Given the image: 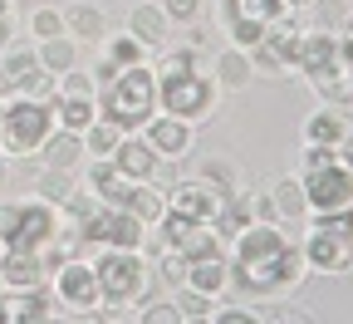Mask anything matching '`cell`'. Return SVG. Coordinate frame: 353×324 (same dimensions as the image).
<instances>
[{
	"mask_svg": "<svg viewBox=\"0 0 353 324\" xmlns=\"http://www.w3.org/2000/svg\"><path fill=\"white\" fill-rule=\"evenodd\" d=\"M221 202H226V192H216L206 177H201V182H182V187L172 192V211H182V216H192V221H206V226L216 221Z\"/></svg>",
	"mask_w": 353,
	"mask_h": 324,
	"instance_id": "4fadbf2b",
	"label": "cell"
},
{
	"mask_svg": "<svg viewBox=\"0 0 353 324\" xmlns=\"http://www.w3.org/2000/svg\"><path fill=\"white\" fill-rule=\"evenodd\" d=\"M128 30H132V39L138 44H157L162 35H167V15L157 10V6H138L128 15Z\"/></svg>",
	"mask_w": 353,
	"mask_h": 324,
	"instance_id": "603a6c76",
	"label": "cell"
},
{
	"mask_svg": "<svg viewBox=\"0 0 353 324\" xmlns=\"http://www.w3.org/2000/svg\"><path fill=\"white\" fill-rule=\"evenodd\" d=\"M123 211H132V216H138L143 226H152V221H162V197L157 192H148V187H132V182H128V192H123V202H118Z\"/></svg>",
	"mask_w": 353,
	"mask_h": 324,
	"instance_id": "7402d4cb",
	"label": "cell"
},
{
	"mask_svg": "<svg viewBox=\"0 0 353 324\" xmlns=\"http://www.w3.org/2000/svg\"><path fill=\"white\" fill-rule=\"evenodd\" d=\"M348 202H353V167L348 162H329V167L304 172V207L334 211V207H348Z\"/></svg>",
	"mask_w": 353,
	"mask_h": 324,
	"instance_id": "ba28073f",
	"label": "cell"
},
{
	"mask_svg": "<svg viewBox=\"0 0 353 324\" xmlns=\"http://www.w3.org/2000/svg\"><path fill=\"white\" fill-rule=\"evenodd\" d=\"M143 319L148 324H176L182 314H176V305H152V309H143Z\"/></svg>",
	"mask_w": 353,
	"mask_h": 324,
	"instance_id": "60d3db41",
	"label": "cell"
},
{
	"mask_svg": "<svg viewBox=\"0 0 353 324\" xmlns=\"http://www.w3.org/2000/svg\"><path fill=\"white\" fill-rule=\"evenodd\" d=\"M275 211H280V221L304 216V187H299L294 177H280V182H275Z\"/></svg>",
	"mask_w": 353,
	"mask_h": 324,
	"instance_id": "83f0119b",
	"label": "cell"
},
{
	"mask_svg": "<svg viewBox=\"0 0 353 324\" xmlns=\"http://www.w3.org/2000/svg\"><path fill=\"white\" fill-rule=\"evenodd\" d=\"M59 300H64V305H99V280H94V265L64 260V265H59Z\"/></svg>",
	"mask_w": 353,
	"mask_h": 324,
	"instance_id": "2e32d148",
	"label": "cell"
},
{
	"mask_svg": "<svg viewBox=\"0 0 353 324\" xmlns=\"http://www.w3.org/2000/svg\"><path fill=\"white\" fill-rule=\"evenodd\" d=\"M138 59H143V44H138V39H132V35L113 44V64H138Z\"/></svg>",
	"mask_w": 353,
	"mask_h": 324,
	"instance_id": "f35d334b",
	"label": "cell"
},
{
	"mask_svg": "<svg viewBox=\"0 0 353 324\" xmlns=\"http://www.w3.org/2000/svg\"><path fill=\"white\" fill-rule=\"evenodd\" d=\"M285 10H290L285 0H221V15H226L236 44H245V50H250V44H255L265 30H270Z\"/></svg>",
	"mask_w": 353,
	"mask_h": 324,
	"instance_id": "52a82bcc",
	"label": "cell"
},
{
	"mask_svg": "<svg viewBox=\"0 0 353 324\" xmlns=\"http://www.w3.org/2000/svg\"><path fill=\"white\" fill-rule=\"evenodd\" d=\"M15 221H20V202H10V207H0V241H10V231H15Z\"/></svg>",
	"mask_w": 353,
	"mask_h": 324,
	"instance_id": "b9f144b4",
	"label": "cell"
},
{
	"mask_svg": "<svg viewBox=\"0 0 353 324\" xmlns=\"http://www.w3.org/2000/svg\"><path fill=\"white\" fill-rule=\"evenodd\" d=\"M54 108V118L64 123V128H88L94 123V104H88L83 94H69V99H59V104H50Z\"/></svg>",
	"mask_w": 353,
	"mask_h": 324,
	"instance_id": "f1b7e54d",
	"label": "cell"
},
{
	"mask_svg": "<svg viewBox=\"0 0 353 324\" xmlns=\"http://www.w3.org/2000/svg\"><path fill=\"white\" fill-rule=\"evenodd\" d=\"M113 182H118V167L113 162H94V172H88V187H94V192H103V187H113Z\"/></svg>",
	"mask_w": 353,
	"mask_h": 324,
	"instance_id": "74e56055",
	"label": "cell"
},
{
	"mask_svg": "<svg viewBox=\"0 0 353 324\" xmlns=\"http://www.w3.org/2000/svg\"><path fill=\"white\" fill-rule=\"evenodd\" d=\"M343 162H348V167H353V133H348V137H343Z\"/></svg>",
	"mask_w": 353,
	"mask_h": 324,
	"instance_id": "c3c4849f",
	"label": "cell"
},
{
	"mask_svg": "<svg viewBox=\"0 0 353 324\" xmlns=\"http://www.w3.org/2000/svg\"><path fill=\"white\" fill-rule=\"evenodd\" d=\"M201 177H206V182H221V192H226V197H231V192H241V177H236V167H231V162H206V167H201Z\"/></svg>",
	"mask_w": 353,
	"mask_h": 324,
	"instance_id": "e575fe53",
	"label": "cell"
},
{
	"mask_svg": "<svg viewBox=\"0 0 353 324\" xmlns=\"http://www.w3.org/2000/svg\"><path fill=\"white\" fill-rule=\"evenodd\" d=\"M176 314L182 319H211V300L192 285V290H176Z\"/></svg>",
	"mask_w": 353,
	"mask_h": 324,
	"instance_id": "d6a6232c",
	"label": "cell"
},
{
	"mask_svg": "<svg viewBox=\"0 0 353 324\" xmlns=\"http://www.w3.org/2000/svg\"><path fill=\"white\" fill-rule=\"evenodd\" d=\"M148 148H152V153H167V158H182V153L192 148L187 118H152V123H148Z\"/></svg>",
	"mask_w": 353,
	"mask_h": 324,
	"instance_id": "e0dca14e",
	"label": "cell"
},
{
	"mask_svg": "<svg viewBox=\"0 0 353 324\" xmlns=\"http://www.w3.org/2000/svg\"><path fill=\"white\" fill-rule=\"evenodd\" d=\"M196 55L192 50H176L162 59V84H157V99L162 108H172V118H201L211 113V79H201L196 69Z\"/></svg>",
	"mask_w": 353,
	"mask_h": 324,
	"instance_id": "7a4b0ae2",
	"label": "cell"
},
{
	"mask_svg": "<svg viewBox=\"0 0 353 324\" xmlns=\"http://www.w3.org/2000/svg\"><path fill=\"white\" fill-rule=\"evenodd\" d=\"M339 64H353V35H348V39L339 44Z\"/></svg>",
	"mask_w": 353,
	"mask_h": 324,
	"instance_id": "7dc6e473",
	"label": "cell"
},
{
	"mask_svg": "<svg viewBox=\"0 0 353 324\" xmlns=\"http://www.w3.org/2000/svg\"><path fill=\"white\" fill-rule=\"evenodd\" d=\"M30 25H34V35H39V39H50V35H59V30H64V15H59V10H34V20H30Z\"/></svg>",
	"mask_w": 353,
	"mask_h": 324,
	"instance_id": "8d00e7d4",
	"label": "cell"
},
{
	"mask_svg": "<svg viewBox=\"0 0 353 324\" xmlns=\"http://www.w3.org/2000/svg\"><path fill=\"white\" fill-rule=\"evenodd\" d=\"M10 39V15H6V0H0V44Z\"/></svg>",
	"mask_w": 353,
	"mask_h": 324,
	"instance_id": "bcb514c9",
	"label": "cell"
},
{
	"mask_svg": "<svg viewBox=\"0 0 353 324\" xmlns=\"http://www.w3.org/2000/svg\"><path fill=\"white\" fill-rule=\"evenodd\" d=\"M118 143H123V128H118V123H108V118H103V123H88V148H94L99 158L113 153Z\"/></svg>",
	"mask_w": 353,
	"mask_h": 324,
	"instance_id": "1f68e13d",
	"label": "cell"
},
{
	"mask_svg": "<svg viewBox=\"0 0 353 324\" xmlns=\"http://www.w3.org/2000/svg\"><path fill=\"white\" fill-rule=\"evenodd\" d=\"M304 270H309L304 251L294 241H285L280 226L250 221L241 231V246H236V285L245 295H280V290L299 285Z\"/></svg>",
	"mask_w": 353,
	"mask_h": 324,
	"instance_id": "6da1fadb",
	"label": "cell"
},
{
	"mask_svg": "<svg viewBox=\"0 0 353 324\" xmlns=\"http://www.w3.org/2000/svg\"><path fill=\"white\" fill-rule=\"evenodd\" d=\"M162 280H167V285H182V280H187V256L172 251V246H167V256H162Z\"/></svg>",
	"mask_w": 353,
	"mask_h": 324,
	"instance_id": "d590c367",
	"label": "cell"
},
{
	"mask_svg": "<svg viewBox=\"0 0 353 324\" xmlns=\"http://www.w3.org/2000/svg\"><path fill=\"white\" fill-rule=\"evenodd\" d=\"M44 162H50V167H74L79 162V153H83V143H79V137H74V128H50V137H44Z\"/></svg>",
	"mask_w": 353,
	"mask_h": 324,
	"instance_id": "44dd1931",
	"label": "cell"
},
{
	"mask_svg": "<svg viewBox=\"0 0 353 324\" xmlns=\"http://www.w3.org/2000/svg\"><path fill=\"white\" fill-rule=\"evenodd\" d=\"M290 69H304L309 79L339 69V39H334V35H324V30H319V35L294 39V50H290Z\"/></svg>",
	"mask_w": 353,
	"mask_h": 324,
	"instance_id": "7c38bea8",
	"label": "cell"
},
{
	"mask_svg": "<svg viewBox=\"0 0 353 324\" xmlns=\"http://www.w3.org/2000/svg\"><path fill=\"white\" fill-rule=\"evenodd\" d=\"M50 128H54V108H50V99H25L20 94V104H10L6 108V143H10V153H34L44 137H50Z\"/></svg>",
	"mask_w": 353,
	"mask_h": 324,
	"instance_id": "5b68a950",
	"label": "cell"
},
{
	"mask_svg": "<svg viewBox=\"0 0 353 324\" xmlns=\"http://www.w3.org/2000/svg\"><path fill=\"white\" fill-rule=\"evenodd\" d=\"M79 231H83V241L88 246H123V251H138L143 246V221L132 216V211H123V207H94L83 221H79Z\"/></svg>",
	"mask_w": 353,
	"mask_h": 324,
	"instance_id": "8992f818",
	"label": "cell"
},
{
	"mask_svg": "<svg viewBox=\"0 0 353 324\" xmlns=\"http://www.w3.org/2000/svg\"><path fill=\"white\" fill-rule=\"evenodd\" d=\"M0 94H25V99H44L50 94V69L39 64V55L15 50L0 64Z\"/></svg>",
	"mask_w": 353,
	"mask_h": 324,
	"instance_id": "30bf717a",
	"label": "cell"
},
{
	"mask_svg": "<svg viewBox=\"0 0 353 324\" xmlns=\"http://www.w3.org/2000/svg\"><path fill=\"white\" fill-rule=\"evenodd\" d=\"M44 241H54V211H50V202L20 207V221H15V231H10L6 246H30V251H39Z\"/></svg>",
	"mask_w": 353,
	"mask_h": 324,
	"instance_id": "5bb4252c",
	"label": "cell"
},
{
	"mask_svg": "<svg viewBox=\"0 0 353 324\" xmlns=\"http://www.w3.org/2000/svg\"><path fill=\"white\" fill-rule=\"evenodd\" d=\"M304 260L314 265V270L343 275V270H353V241L348 236H334V231H324V226H314V231H309V241H304Z\"/></svg>",
	"mask_w": 353,
	"mask_h": 324,
	"instance_id": "8fae6325",
	"label": "cell"
},
{
	"mask_svg": "<svg viewBox=\"0 0 353 324\" xmlns=\"http://www.w3.org/2000/svg\"><path fill=\"white\" fill-rule=\"evenodd\" d=\"M0 148H6V108H0Z\"/></svg>",
	"mask_w": 353,
	"mask_h": 324,
	"instance_id": "681fc988",
	"label": "cell"
},
{
	"mask_svg": "<svg viewBox=\"0 0 353 324\" xmlns=\"http://www.w3.org/2000/svg\"><path fill=\"white\" fill-rule=\"evenodd\" d=\"M285 6H294V10H299V6H314V0H285Z\"/></svg>",
	"mask_w": 353,
	"mask_h": 324,
	"instance_id": "f907efd6",
	"label": "cell"
},
{
	"mask_svg": "<svg viewBox=\"0 0 353 324\" xmlns=\"http://www.w3.org/2000/svg\"><path fill=\"white\" fill-rule=\"evenodd\" d=\"M314 88H319V99L329 104V108H348L353 104V79H343L339 69H329V74H314Z\"/></svg>",
	"mask_w": 353,
	"mask_h": 324,
	"instance_id": "cb8c5ba5",
	"label": "cell"
},
{
	"mask_svg": "<svg viewBox=\"0 0 353 324\" xmlns=\"http://www.w3.org/2000/svg\"><path fill=\"white\" fill-rule=\"evenodd\" d=\"M94 280H99V300L103 305H132L148 290V270H143V260L132 251L103 246V260L94 265Z\"/></svg>",
	"mask_w": 353,
	"mask_h": 324,
	"instance_id": "277c9868",
	"label": "cell"
},
{
	"mask_svg": "<svg viewBox=\"0 0 353 324\" xmlns=\"http://www.w3.org/2000/svg\"><path fill=\"white\" fill-rule=\"evenodd\" d=\"M0 285H6V275H0Z\"/></svg>",
	"mask_w": 353,
	"mask_h": 324,
	"instance_id": "db71d44e",
	"label": "cell"
},
{
	"mask_svg": "<svg viewBox=\"0 0 353 324\" xmlns=\"http://www.w3.org/2000/svg\"><path fill=\"white\" fill-rule=\"evenodd\" d=\"M201 10V0H162V15H172V20H192Z\"/></svg>",
	"mask_w": 353,
	"mask_h": 324,
	"instance_id": "ab89813d",
	"label": "cell"
},
{
	"mask_svg": "<svg viewBox=\"0 0 353 324\" xmlns=\"http://www.w3.org/2000/svg\"><path fill=\"white\" fill-rule=\"evenodd\" d=\"M113 167H118V177H128V182H148V177L157 172V153L148 148V137H128V143L113 148Z\"/></svg>",
	"mask_w": 353,
	"mask_h": 324,
	"instance_id": "9a60e30c",
	"label": "cell"
},
{
	"mask_svg": "<svg viewBox=\"0 0 353 324\" xmlns=\"http://www.w3.org/2000/svg\"><path fill=\"white\" fill-rule=\"evenodd\" d=\"M348 35H353V15H348Z\"/></svg>",
	"mask_w": 353,
	"mask_h": 324,
	"instance_id": "f5cc1de1",
	"label": "cell"
},
{
	"mask_svg": "<svg viewBox=\"0 0 353 324\" xmlns=\"http://www.w3.org/2000/svg\"><path fill=\"white\" fill-rule=\"evenodd\" d=\"M187 280H192L201 295H216V290H226L231 265H226V256H201V260H187Z\"/></svg>",
	"mask_w": 353,
	"mask_h": 324,
	"instance_id": "ffe728a7",
	"label": "cell"
},
{
	"mask_svg": "<svg viewBox=\"0 0 353 324\" xmlns=\"http://www.w3.org/2000/svg\"><path fill=\"white\" fill-rule=\"evenodd\" d=\"M34 187H39L44 202H69V197L79 192V187H74V177H69V167H44Z\"/></svg>",
	"mask_w": 353,
	"mask_h": 324,
	"instance_id": "d4e9b609",
	"label": "cell"
},
{
	"mask_svg": "<svg viewBox=\"0 0 353 324\" xmlns=\"http://www.w3.org/2000/svg\"><path fill=\"white\" fill-rule=\"evenodd\" d=\"M64 30H74L79 39H99V35H103V10H94V6H69V10H64Z\"/></svg>",
	"mask_w": 353,
	"mask_h": 324,
	"instance_id": "484cf974",
	"label": "cell"
},
{
	"mask_svg": "<svg viewBox=\"0 0 353 324\" xmlns=\"http://www.w3.org/2000/svg\"><path fill=\"white\" fill-rule=\"evenodd\" d=\"M118 69H123V64H113V59H108V64H99V84H113V79H118Z\"/></svg>",
	"mask_w": 353,
	"mask_h": 324,
	"instance_id": "f6af8a7d",
	"label": "cell"
},
{
	"mask_svg": "<svg viewBox=\"0 0 353 324\" xmlns=\"http://www.w3.org/2000/svg\"><path fill=\"white\" fill-rule=\"evenodd\" d=\"M0 182H6V162H0Z\"/></svg>",
	"mask_w": 353,
	"mask_h": 324,
	"instance_id": "816d5d0a",
	"label": "cell"
},
{
	"mask_svg": "<svg viewBox=\"0 0 353 324\" xmlns=\"http://www.w3.org/2000/svg\"><path fill=\"white\" fill-rule=\"evenodd\" d=\"M216 324H255L260 314H245V309H221V314H211Z\"/></svg>",
	"mask_w": 353,
	"mask_h": 324,
	"instance_id": "7bdbcfd3",
	"label": "cell"
},
{
	"mask_svg": "<svg viewBox=\"0 0 353 324\" xmlns=\"http://www.w3.org/2000/svg\"><path fill=\"white\" fill-rule=\"evenodd\" d=\"M216 79L226 84V88H245L250 84V59L241 50H226V55L216 59Z\"/></svg>",
	"mask_w": 353,
	"mask_h": 324,
	"instance_id": "4316f807",
	"label": "cell"
},
{
	"mask_svg": "<svg viewBox=\"0 0 353 324\" xmlns=\"http://www.w3.org/2000/svg\"><path fill=\"white\" fill-rule=\"evenodd\" d=\"M314 226H324V231H334V236H348L353 241V202L348 207H334V211H319Z\"/></svg>",
	"mask_w": 353,
	"mask_h": 324,
	"instance_id": "836d02e7",
	"label": "cell"
},
{
	"mask_svg": "<svg viewBox=\"0 0 353 324\" xmlns=\"http://www.w3.org/2000/svg\"><path fill=\"white\" fill-rule=\"evenodd\" d=\"M339 15H343V6H339V0H324V6H319V20H324V25H334Z\"/></svg>",
	"mask_w": 353,
	"mask_h": 324,
	"instance_id": "ee69618b",
	"label": "cell"
},
{
	"mask_svg": "<svg viewBox=\"0 0 353 324\" xmlns=\"http://www.w3.org/2000/svg\"><path fill=\"white\" fill-rule=\"evenodd\" d=\"M0 275H6L10 285H39V280H44V260H39V251H30V246H10Z\"/></svg>",
	"mask_w": 353,
	"mask_h": 324,
	"instance_id": "d6986e66",
	"label": "cell"
},
{
	"mask_svg": "<svg viewBox=\"0 0 353 324\" xmlns=\"http://www.w3.org/2000/svg\"><path fill=\"white\" fill-rule=\"evenodd\" d=\"M39 64L50 74H69L74 69V44L59 39V35H50V39H44V50H39Z\"/></svg>",
	"mask_w": 353,
	"mask_h": 324,
	"instance_id": "f546056e",
	"label": "cell"
},
{
	"mask_svg": "<svg viewBox=\"0 0 353 324\" xmlns=\"http://www.w3.org/2000/svg\"><path fill=\"white\" fill-rule=\"evenodd\" d=\"M152 99H157V79L152 69L138 59V64H123L113 84H103V118L118 123V128H143L148 113H152Z\"/></svg>",
	"mask_w": 353,
	"mask_h": 324,
	"instance_id": "3957f363",
	"label": "cell"
},
{
	"mask_svg": "<svg viewBox=\"0 0 353 324\" xmlns=\"http://www.w3.org/2000/svg\"><path fill=\"white\" fill-rule=\"evenodd\" d=\"M0 319L10 324H34V319H50V295H44L39 285H25V295H10L6 305H0Z\"/></svg>",
	"mask_w": 353,
	"mask_h": 324,
	"instance_id": "ac0fdd59",
	"label": "cell"
},
{
	"mask_svg": "<svg viewBox=\"0 0 353 324\" xmlns=\"http://www.w3.org/2000/svg\"><path fill=\"white\" fill-rule=\"evenodd\" d=\"M162 241H167L172 251H182L187 260L221 256V236H216V226L192 221V216H182V211H172V216H167V226H162Z\"/></svg>",
	"mask_w": 353,
	"mask_h": 324,
	"instance_id": "9c48e42d",
	"label": "cell"
},
{
	"mask_svg": "<svg viewBox=\"0 0 353 324\" xmlns=\"http://www.w3.org/2000/svg\"><path fill=\"white\" fill-rule=\"evenodd\" d=\"M309 143H329V148H339V143H343V113L329 108V113H319V118H309Z\"/></svg>",
	"mask_w": 353,
	"mask_h": 324,
	"instance_id": "4dcf8cb0",
	"label": "cell"
}]
</instances>
